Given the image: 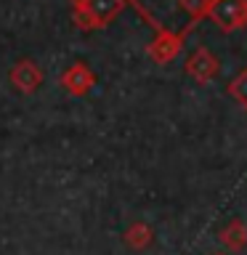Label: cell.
<instances>
[{
	"mask_svg": "<svg viewBox=\"0 0 247 255\" xmlns=\"http://www.w3.org/2000/svg\"><path fill=\"white\" fill-rule=\"evenodd\" d=\"M125 0H72V19H75L77 29H99V27H107V24L115 19V16L123 11Z\"/></svg>",
	"mask_w": 247,
	"mask_h": 255,
	"instance_id": "1",
	"label": "cell"
},
{
	"mask_svg": "<svg viewBox=\"0 0 247 255\" xmlns=\"http://www.w3.org/2000/svg\"><path fill=\"white\" fill-rule=\"evenodd\" d=\"M207 16L226 32L242 29L247 27V0H213Z\"/></svg>",
	"mask_w": 247,
	"mask_h": 255,
	"instance_id": "2",
	"label": "cell"
},
{
	"mask_svg": "<svg viewBox=\"0 0 247 255\" xmlns=\"http://www.w3.org/2000/svg\"><path fill=\"white\" fill-rule=\"evenodd\" d=\"M43 69L37 67L32 59H21L13 64L11 75H8V80H11V85L16 88L19 93H35L40 85H43Z\"/></svg>",
	"mask_w": 247,
	"mask_h": 255,
	"instance_id": "3",
	"label": "cell"
},
{
	"mask_svg": "<svg viewBox=\"0 0 247 255\" xmlns=\"http://www.w3.org/2000/svg\"><path fill=\"white\" fill-rule=\"evenodd\" d=\"M186 72L197 80V83L205 85V83H210V80H215V75L221 72V61L215 59L205 45H199L197 51L186 59Z\"/></svg>",
	"mask_w": 247,
	"mask_h": 255,
	"instance_id": "4",
	"label": "cell"
},
{
	"mask_svg": "<svg viewBox=\"0 0 247 255\" xmlns=\"http://www.w3.org/2000/svg\"><path fill=\"white\" fill-rule=\"evenodd\" d=\"M59 83L69 96H85V93H91V88L96 85V75L83 61H77V64H72L69 69H64Z\"/></svg>",
	"mask_w": 247,
	"mask_h": 255,
	"instance_id": "5",
	"label": "cell"
},
{
	"mask_svg": "<svg viewBox=\"0 0 247 255\" xmlns=\"http://www.w3.org/2000/svg\"><path fill=\"white\" fill-rule=\"evenodd\" d=\"M183 35L186 32H170V29H162L157 35L154 43H149V56L154 59L157 64H167L173 61L181 51V43H183Z\"/></svg>",
	"mask_w": 247,
	"mask_h": 255,
	"instance_id": "6",
	"label": "cell"
},
{
	"mask_svg": "<svg viewBox=\"0 0 247 255\" xmlns=\"http://www.w3.org/2000/svg\"><path fill=\"white\" fill-rule=\"evenodd\" d=\"M218 239H221V245L226 247V250L239 253L242 247H247V226H245L239 218H234V221H231L229 226L218 234Z\"/></svg>",
	"mask_w": 247,
	"mask_h": 255,
	"instance_id": "7",
	"label": "cell"
},
{
	"mask_svg": "<svg viewBox=\"0 0 247 255\" xmlns=\"http://www.w3.org/2000/svg\"><path fill=\"white\" fill-rule=\"evenodd\" d=\"M151 229L146 226V223H130V226L125 229V245L130 247V250H146V247L151 245Z\"/></svg>",
	"mask_w": 247,
	"mask_h": 255,
	"instance_id": "8",
	"label": "cell"
},
{
	"mask_svg": "<svg viewBox=\"0 0 247 255\" xmlns=\"http://www.w3.org/2000/svg\"><path fill=\"white\" fill-rule=\"evenodd\" d=\"M229 96L239 104V107L247 109V69H242V72H239V75L229 83Z\"/></svg>",
	"mask_w": 247,
	"mask_h": 255,
	"instance_id": "9",
	"label": "cell"
},
{
	"mask_svg": "<svg viewBox=\"0 0 247 255\" xmlns=\"http://www.w3.org/2000/svg\"><path fill=\"white\" fill-rule=\"evenodd\" d=\"M215 255H223V253H215Z\"/></svg>",
	"mask_w": 247,
	"mask_h": 255,
	"instance_id": "10",
	"label": "cell"
}]
</instances>
